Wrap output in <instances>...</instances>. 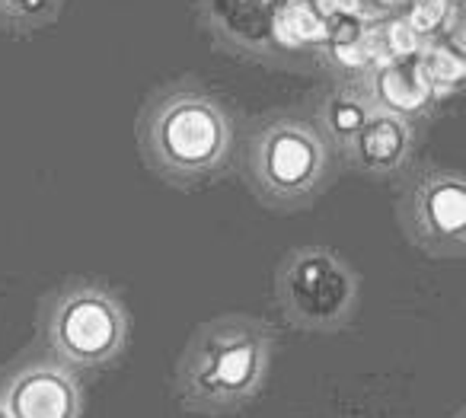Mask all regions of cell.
Returning <instances> with one entry per match:
<instances>
[{"instance_id": "obj_1", "label": "cell", "mask_w": 466, "mask_h": 418, "mask_svg": "<svg viewBox=\"0 0 466 418\" xmlns=\"http://www.w3.org/2000/svg\"><path fill=\"white\" fill-rule=\"evenodd\" d=\"M275 348L279 335L259 316L224 313L201 322L176 364V399L195 415L247 409L272 373Z\"/></svg>"}, {"instance_id": "obj_2", "label": "cell", "mask_w": 466, "mask_h": 418, "mask_svg": "<svg viewBox=\"0 0 466 418\" xmlns=\"http://www.w3.org/2000/svg\"><path fill=\"white\" fill-rule=\"evenodd\" d=\"M141 148L169 179H205L230 160L233 118L205 90L176 87L144 112Z\"/></svg>"}, {"instance_id": "obj_3", "label": "cell", "mask_w": 466, "mask_h": 418, "mask_svg": "<svg viewBox=\"0 0 466 418\" xmlns=\"http://www.w3.org/2000/svg\"><path fill=\"white\" fill-rule=\"evenodd\" d=\"M275 303L300 332H342L361 303V275L329 246H298L275 271Z\"/></svg>"}, {"instance_id": "obj_4", "label": "cell", "mask_w": 466, "mask_h": 418, "mask_svg": "<svg viewBox=\"0 0 466 418\" xmlns=\"http://www.w3.org/2000/svg\"><path fill=\"white\" fill-rule=\"evenodd\" d=\"M249 176L266 205H310L332 176V148L307 118L275 116L249 141Z\"/></svg>"}, {"instance_id": "obj_5", "label": "cell", "mask_w": 466, "mask_h": 418, "mask_svg": "<svg viewBox=\"0 0 466 418\" xmlns=\"http://www.w3.org/2000/svg\"><path fill=\"white\" fill-rule=\"evenodd\" d=\"M128 310L99 284H71L48 307L46 342L55 352V361L74 373L116 364L128 352Z\"/></svg>"}, {"instance_id": "obj_6", "label": "cell", "mask_w": 466, "mask_h": 418, "mask_svg": "<svg viewBox=\"0 0 466 418\" xmlns=\"http://www.w3.org/2000/svg\"><path fill=\"white\" fill-rule=\"evenodd\" d=\"M402 227L434 259L466 256V173L428 167L402 199Z\"/></svg>"}, {"instance_id": "obj_7", "label": "cell", "mask_w": 466, "mask_h": 418, "mask_svg": "<svg viewBox=\"0 0 466 418\" xmlns=\"http://www.w3.org/2000/svg\"><path fill=\"white\" fill-rule=\"evenodd\" d=\"M0 403L10 418H80L84 390L61 361H33L10 371L0 386Z\"/></svg>"}, {"instance_id": "obj_8", "label": "cell", "mask_w": 466, "mask_h": 418, "mask_svg": "<svg viewBox=\"0 0 466 418\" xmlns=\"http://www.w3.org/2000/svg\"><path fill=\"white\" fill-rule=\"evenodd\" d=\"M415 141H419V138H415L412 122L374 109L345 154H349L355 169H361V173H368V176L390 179V176H400L409 169V163H412V157H415Z\"/></svg>"}, {"instance_id": "obj_9", "label": "cell", "mask_w": 466, "mask_h": 418, "mask_svg": "<svg viewBox=\"0 0 466 418\" xmlns=\"http://www.w3.org/2000/svg\"><path fill=\"white\" fill-rule=\"evenodd\" d=\"M364 97L370 99V106L390 116H400L406 122L415 125V118L428 116L438 103V97L428 87L425 74H421L415 58H396V61H380L364 74Z\"/></svg>"}, {"instance_id": "obj_10", "label": "cell", "mask_w": 466, "mask_h": 418, "mask_svg": "<svg viewBox=\"0 0 466 418\" xmlns=\"http://www.w3.org/2000/svg\"><path fill=\"white\" fill-rule=\"evenodd\" d=\"M205 16L220 42L249 55H266L275 46L272 0H205Z\"/></svg>"}, {"instance_id": "obj_11", "label": "cell", "mask_w": 466, "mask_h": 418, "mask_svg": "<svg viewBox=\"0 0 466 418\" xmlns=\"http://www.w3.org/2000/svg\"><path fill=\"white\" fill-rule=\"evenodd\" d=\"M329 20L332 16L317 0H285L275 7V46H323L329 36Z\"/></svg>"}, {"instance_id": "obj_12", "label": "cell", "mask_w": 466, "mask_h": 418, "mask_svg": "<svg viewBox=\"0 0 466 418\" xmlns=\"http://www.w3.org/2000/svg\"><path fill=\"white\" fill-rule=\"evenodd\" d=\"M370 112H374V106L364 97V90L332 93L323 103V109H319V122H323L319 135L326 138V144L332 150H342L345 154L351 148V141L358 138V131L364 128V122L370 118Z\"/></svg>"}, {"instance_id": "obj_13", "label": "cell", "mask_w": 466, "mask_h": 418, "mask_svg": "<svg viewBox=\"0 0 466 418\" xmlns=\"http://www.w3.org/2000/svg\"><path fill=\"white\" fill-rule=\"evenodd\" d=\"M421 74H425L428 87L434 97H447V93L466 87V55L460 48H453L447 39H431L419 48L415 55Z\"/></svg>"}, {"instance_id": "obj_14", "label": "cell", "mask_w": 466, "mask_h": 418, "mask_svg": "<svg viewBox=\"0 0 466 418\" xmlns=\"http://www.w3.org/2000/svg\"><path fill=\"white\" fill-rule=\"evenodd\" d=\"M402 7H406L402 23H406L421 42L441 39V33H447L451 20L457 16L453 0H406Z\"/></svg>"}, {"instance_id": "obj_15", "label": "cell", "mask_w": 466, "mask_h": 418, "mask_svg": "<svg viewBox=\"0 0 466 418\" xmlns=\"http://www.w3.org/2000/svg\"><path fill=\"white\" fill-rule=\"evenodd\" d=\"M58 7L61 0H0V10L16 23H48Z\"/></svg>"}, {"instance_id": "obj_16", "label": "cell", "mask_w": 466, "mask_h": 418, "mask_svg": "<svg viewBox=\"0 0 466 418\" xmlns=\"http://www.w3.org/2000/svg\"><path fill=\"white\" fill-rule=\"evenodd\" d=\"M370 4H374V10H377V14H380V10L402 7V4H406V0H370Z\"/></svg>"}, {"instance_id": "obj_17", "label": "cell", "mask_w": 466, "mask_h": 418, "mask_svg": "<svg viewBox=\"0 0 466 418\" xmlns=\"http://www.w3.org/2000/svg\"><path fill=\"white\" fill-rule=\"evenodd\" d=\"M453 7H457L460 16H466V0H453Z\"/></svg>"}, {"instance_id": "obj_18", "label": "cell", "mask_w": 466, "mask_h": 418, "mask_svg": "<svg viewBox=\"0 0 466 418\" xmlns=\"http://www.w3.org/2000/svg\"><path fill=\"white\" fill-rule=\"evenodd\" d=\"M0 418H10V415H7V409H4V403H0Z\"/></svg>"}]
</instances>
